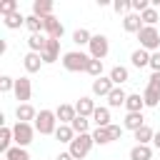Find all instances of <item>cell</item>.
<instances>
[{
	"instance_id": "cell-10",
	"label": "cell",
	"mask_w": 160,
	"mask_h": 160,
	"mask_svg": "<svg viewBox=\"0 0 160 160\" xmlns=\"http://www.w3.org/2000/svg\"><path fill=\"white\" fill-rule=\"evenodd\" d=\"M55 115H58V122H60V125H70V122L78 118V110H75V105H68V102H62V105H58Z\"/></svg>"
},
{
	"instance_id": "cell-7",
	"label": "cell",
	"mask_w": 160,
	"mask_h": 160,
	"mask_svg": "<svg viewBox=\"0 0 160 160\" xmlns=\"http://www.w3.org/2000/svg\"><path fill=\"white\" fill-rule=\"evenodd\" d=\"M112 90H115V82L110 80V75H108V78L102 75V78H95V80H92V95L108 98V95H110Z\"/></svg>"
},
{
	"instance_id": "cell-29",
	"label": "cell",
	"mask_w": 160,
	"mask_h": 160,
	"mask_svg": "<svg viewBox=\"0 0 160 160\" xmlns=\"http://www.w3.org/2000/svg\"><path fill=\"white\" fill-rule=\"evenodd\" d=\"M55 138L60 140V142H72L75 140V130L70 128V125H58V130H55Z\"/></svg>"
},
{
	"instance_id": "cell-20",
	"label": "cell",
	"mask_w": 160,
	"mask_h": 160,
	"mask_svg": "<svg viewBox=\"0 0 160 160\" xmlns=\"http://www.w3.org/2000/svg\"><path fill=\"white\" fill-rule=\"evenodd\" d=\"M92 122H95L98 128H108V125H112V122H110V108H95V112H92Z\"/></svg>"
},
{
	"instance_id": "cell-44",
	"label": "cell",
	"mask_w": 160,
	"mask_h": 160,
	"mask_svg": "<svg viewBox=\"0 0 160 160\" xmlns=\"http://www.w3.org/2000/svg\"><path fill=\"white\" fill-rule=\"evenodd\" d=\"M152 145L160 150V132H155V138H152Z\"/></svg>"
},
{
	"instance_id": "cell-17",
	"label": "cell",
	"mask_w": 160,
	"mask_h": 160,
	"mask_svg": "<svg viewBox=\"0 0 160 160\" xmlns=\"http://www.w3.org/2000/svg\"><path fill=\"white\" fill-rule=\"evenodd\" d=\"M22 65H25L28 72H38L40 65H42V55H40V52H28V55L22 58Z\"/></svg>"
},
{
	"instance_id": "cell-5",
	"label": "cell",
	"mask_w": 160,
	"mask_h": 160,
	"mask_svg": "<svg viewBox=\"0 0 160 160\" xmlns=\"http://www.w3.org/2000/svg\"><path fill=\"white\" fill-rule=\"evenodd\" d=\"M32 135H35V130H32L30 122H15L12 125V138H15L18 148H28L32 142Z\"/></svg>"
},
{
	"instance_id": "cell-11",
	"label": "cell",
	"mask_w": 160,
	"mask_h": 160,
	"mask_svg": "<svg viewBox=\"0 0 160 160\" xmlns=\"http://www.w3.org/2000/svg\"><path fill=\"white\" fill-rule=\"evenodd\" d=\"M122 28H125V32H140L145 25H142V18L138 12H128L122 18Z\"/></svg>"
},
{
	"instance_id": "cell-21",
	"label": "cell",
	"mask_w": 160,
	"mask_h": 160,
	"mask_svg": "<svg viewBox=\"0 0 160 160\" xmlns=\"http://www.w3.org/2000/svg\"><path fill=\"white\" fill-rule=\"evenodd\" d=\"M25 28L30 30V35H35V32H45V20L38 18V15H28V18H25Z\"/></svg>"
},
{
	"instance_id": "cell-42",
	"label": "cell",
	"mask_w": 160,
	"mask_h": 160,
	"mask_svg": "<svg viewBox=\"0 0 160 160\" xmlns=\"http://www.w3.org/2000/svg\"><path fill=\"white\" fill-rule=\"evenodd\" d=\"M148 85H150V88H160V72H152L150 80H148Z\"/></svg>"
},
{
	"instance_id": "cell-19",
	"label": "cell",
	"mask_w": 160,
	"mask_h": 160,
	"mask_svg": "<svg viewBox=\"0 0 160 160\" xmlns=\"http://www.w3.org/2000/svg\"><path fill=\"white\" fill-rule=\"evenodd\" d=\"M125 108H128V112H142V108H145V100H142V95H140V92H132V95H128V100H125Z\"/></svg>"
},
{
	"instance_id": "cell-41",
	"label": "cell",
	"mask_w": 160,
	"mask_h": 160,
	"mask_svg": "<svg viewBox=\"0 0 160 160\" xmlns=\"http://www.w3.org/2000/svg\"><path fill=\"white\" fill-rule=\"evenodd\" d=\"M110 128V132H112V140H120L122 138V128L120 125H108Z\"/></svg>"
},
{
	"instance_id": "cell-38",
	"label": "cell",
	"mask_w": 160,
	"mask_h": 160,
	"mask_svg": "<svg viewBox=\"0 0 160 160\" xmlns=\"http://www.w3.org/2000/svg\"><path fill=\"white\" fill-rule=\"evenodd\" d=\"M10 90H15V80L10 75H2L0 78V92H10Z\"/></svg>"
},
{
	"instance_id": "cell-25",
	"label": "cell",
	"mask_w": 160,
	"mask_h": 160,
	"mask_svg": "<svg viewBox=\"0 0 160 160\" xmlns=\"http://www.w3.org/2000/svg\"><path fill=\"white\" fill-rule=\"evenodd\" d=\"M125 100H128V92H125L122 88H115V90L108 95V105H110V108H120V105H125Z\"/></svg>"
},
{
	"instance_id": "cell-43",
	"label": "cell",
	"mask_w": 160,
	"mask_h": 160,
	"mask_svg": "<svg viewBox=\"0 0 160 160\" xmlns=\"http://www.w3.org/2000/svg\"><path fill=\"white\" fill-rule=\"evenodd\" d=\"M55 160H75V158H72V155H70V152H60V155H58V158H55Z\"/></svg>"
},
{
	"instance_id": "cell-6",
	"label": "cell",
	"mask_w": 160,
	"mask_h": 160,
	"mask_svg": "<svg viewBox=\"0 0 160 160\" xmlns=\"http://www.w3.org/2000/svg\"><path fill=\"white\" fill-rule=\"evenodd\" d=\"M90 58L92 60H102L108 52H110V42H108V38L105 35H92V40H90Z\"/></svg>"
},
{
	"instance_id": "cell-40",
	"label": "cell",
	"mask_w": 160,
	"mask_h": 160,
	"mask_svg": "<svg viewBox=\"0 0 160 160\" xmlns=\"http://www.w3.org/2000/svg\"><path fill=\"white\" fill-rule=\"evenodd\" d=\"M150 68H152V72H160V50L150 52Z\"/></svg>"
},
{
	"instance_id": "cell-3",
	"label": "cell",
	"mask_w": 160,
	"mask_h": 160,
	"mask_svg": "<svg viewBox=\"0 0 160 160\" xmlns=\"http://www.w3.org/2000/svg\"><path fill=\"white\" fill-rule=\"evenodd\" d=\"M95 145V140H92V132H85V135H75V140L70 142V155L75 158V160H82L88 152H90V148Z\"/></svg>"
},
{
	"instance_id": "cell-2",
	"label": "cell",
	"mask_w": 160,
	"mask_h": 160,
	"mask_svg": "<svg viewBox=\"0 0 160 160\" xmlns=\"http://www.w3.org/2000/svg\"><path fill=\"white\" fill-rule=\"evenodd\" d=\"M35 130L40 135H55V130H58V115H55V110H40L38 118H35Z\"/></svg>"
},
{
	"instance_id": "cell-9",
	"label": "cell",
	"mask_w": 160,
	"mask_h": 160,
	"mask_svg": "<svg viewBox=\"0 0 160 160\" xmlns=\"http://www.w3.org/2000/svg\"><path fill=\"white\" fill-rule=\"evenodd\" d=\"M30 95H32L30 80H28V78H18V80H15V98L20 100V105H25V102L30 100Z\"/></svg>"
},
{
	"instance_id": "cell-18",
	"label": "cell",
	"mask_w": 160,
	"mask_h": 160,
	"mask_svg": "<svg viewBox=\"0 0 160 160\" xmlns=\"http://www.w3.org/2000/svg\"><path fill=\"white\" fill-rule=\"evenodd\" d=\"M32 15H38V18H50V15H52V2H50V0H35V2H32Z\"/></svg>"
},
{
	"instance_id": "cell-1",
	"label": "cell",
	"mask_w": 160,
	"mask_h": 160,
	"mask_svg": "<svg viewBox=\"0 0 160 160\" xmlns=\"http://www.w3.org/2000/svg\"><path fill=\"white\" fill-rule=\"evenodd\" d=\"M90 60L92 58L85 55V52H80V50H70V52L62 55V68L68 72H85L88 65H90Z\"/></svg>"
},
{
	"instance_id": "cell-15",
	"label": "cell",
	"mask_w": 160,
	"mask_h": 160,
	"mask_svg": "<svg viewBox=\"0 0 160 160\" xmlns=\"http://www.w3.org/2000/svg\"><path fill=\"white\" fill-rule=\"evenodd\" d=\"M15 118H18V122H30V120L38 118V112H35V108L30 102H25V105H18L15 108Z\"/></svg>"
},
{
	"instance_id": "cell-26",
	"label": "cell",
	"mask_w": 160,
	"mask_h": 160,
	"mask_svg": "<svg viewBox=\"0 0 160 160\" xmlns=\"http://www.w3.org/2000/svg\"><path fill=\"white\" fill-rule=\"evenodd\" d=\"M92 140H95V145H108V142H112L110 128H95V130H92Z\"/></svg>"
},
{
	"instance_id": "cell-13",
	"label": "cell",
	"mask_w": 160,
	"mask_h": 160,
	"mask_svg": "<svg viewBox=\"0 0 160 160\" xmlns=\"http://www.w3.org/2000/svg\"><path fill=\"white\" fill-rule=\"evenodd\" d=\"M60 58V40H48V48L42 50V62H55Z\"/></svg>"
},
{
	"instance_id": "cell-34",
	"label": "cell",
	"mask_w": 160,
	"mask_h": 160,
	"mask_svg": "<svg viewBox=\"0 0 160 160\" xmlns=\"http://www.w3.org/2000/svg\"><path fill=\"white\" fill-rule=\"evenodd\" d=\"M5 160H30V155H28V150L25 148H10L8 152H5Z\"/></svg>"
},
{
	"instance_id": "cell-14",
	"label": "cell",
	"mask_w": 160,
	"mask_h": 160,
	"mask_svg": "<svg viewBox=\"0 0 160 160\" xmlns=\"http://www.w3.org/2000/svg\"><path fill=\"white\" fill-rule=\"evenodd\" d=\"M75 110H78L80 118H92V112H95V102H92L88 95H82V98L75 102Z\"/></svg>"
},
{
	"instance_id": "cell-32",
	"label": "cell",
	"mask_w": 160,
	"mask_h": 160,
	"mask_svg": "<svg viewBox=\"0 0 160 160\" xmlns=\"http://www.w3.org/2000/svg\"><path fill=\"white\" fill-rule=\"evenodd\" d=\"M90 40H92V35H90V30H85V28H78V30L72 32V42H78V45H90Z\"/></svg>"
},
{
	"instance_id": "cell-31",
	"label": "cell",
	"mask_w": 160,
	"mask_h": 160,
	"mask_svg": "<svg viewBox=\"0 0 160 160\" xmlns=\"http://www.w3.org/2000/svg\"><path fill=\"white\" fill-rule=\"evenodd\" d=\"M2 22H5L8 30H18L20 25H25V18H22V12H12V15H8Z\"/></svg>"
},
{
	"instance_id": "cell-24",
	"label": "cell",
	"mask_w": 160,
	"mask_h": 160,
	"mask_svg": "<svg viewBox=\"0 0 160 160\" xmlns=\"http://www.w3.org/2000/svg\"><path fill=\"white\" fill-rule=\"evenodd\" d=\"M130 62H132L135 68H145V65H150V52L142 50V48H138V50L130 55Z\"/></svg>"
},
{
	"instance_id": "cell-12",
	"label": "cell",
	"mask_w": 160,
	"mask_h": 160,
	"mask_svg": "<svg viewBox=\"0 0 160 160\" xmlns=\"http://www.w3.org/2000/svg\"><path fill=\"white\" fill-rule=\"evenodd\" d=\"M48 35H42V32H35V35H30L28 38V48H30V52H40L42 55V50L48 48Z\"/></svg>"
},
{
	"instance_id": "cell-8",
	"label": "cell",
	"mask_w": 160,
	"mask_h": 160,
	"mask_svg": "<svg viewBox=\"0 0 160 160\" xmlns=\"http://www.w3.org/2000/svg\"><path fill=\"white\" fill-rule=\"evenodd\" d=\"M42 20H45V35H48V38H52V40H60V38H62V32H65L62 22H60L55 15H50V18H42Z\"/></svg>"
},
{
	"instance_id": "cell-30",
	"label": "cell",
	"mask_w": 160,
	"mask_h": 160,
	"mask_svg": "<svg viewBox=\"0 0 160 160\" xmlns=\"http://www.w3.org/2000/svg\"><path fill=\"white\" fill-rule=\"evenodd\" d=\"M152 138H155V132H152L150 125H142L140 130H135V140H138V145H148Z\"/></svg>"
},
{
	"instance_id": "cell-16",
	"label": "cell",
	"mask_w": 160,
	"mask_h": 160,
	"mask_svg": "<svg viewBox=\"0 0 160 160\" xmlns=\"http://www.w3.org/2000/svg\"><path fill=\"white\" fill-rule=\"evenodd\" d=\"M145 125V118H142V112H128L125 115V120H122V128H128V130H140Z\"/></svg>"
},
{
	"instance_id": "cell-27",
	"label": "cell",
	"mask_w": 160,
	"mask_h": 160,
	"mask_svg": "<svg viewBox=\"0 0 160 160\" xmlns=\"http://www.w3.org/2000/svg\"><path fill=\"white\" fill-rule=\"evenodd\" d=\"M142 100H145V105L148 108H158V102H160V88H145V92H142Z\"/></svg>"
},
{
	"instance_id": "cell-23",
	"label": "cell",
	"mask_w": 160,
	"mask_h": 160,
	"mask_svg": "<svg viewBox=\"0 0 160 160\" xmlns=\"http://www.w3.org/2000/svg\"><path fill=\"white\" fill-rule=\"evenodd\" d=\"M10 142H15V138H12V128L2 125V128H0V152H2V155L10 150Z\"/></svg>"
},
{
	"instance_id": "cell-33",
	"label": "cell",
	"mask_w": 160,
	"mask_h": 160,
	"mask_svg": "<svg viewBox=\"0 0 160 160\" xmlns=\"http://www.w3.org/2000/svg\"><path fill=\"white\" fill-rule=\"evenodd\" d=\"M70 128L75 130V135H85V132H88V128H90V120H88V118H80V115H78V118H75V120L70 122Z\"/></svg>"
},
{
	"instance_id": "cell-35",
	"label": "cell",
	"mask_w": 160,
	"mask_h": 160,
	"mask_svg": "<svg viewBox=\"0 0 160 160\" xmlns=\"http://www.w3.org/2000/svg\"><path fill=\"white\" fill-rule=\"evenodd\" d=\"M140 18H142V25H150V28H155V22L160 20V15H158V10H155L152 5H150V8L140 15Z\"/></svg>"
},
{
	"instance_id": "cell-22",
	"label": "cell",
	"mask_w": 160,
	"mask_h": 160,
	"mask_svg": "<svg viewBox=\"0 0 160 160\" xmlns=\"http://www.w3.org/2000/svg\"><path fill=\"white\" fill-rule=\"evenodd\" d=\"M128 78H130V72H128V68H122V65H115V68L110 70V80L115 82V88H120L122 82H128Z\"/></svg>"
},
{
	"instance_id": "cell-4",
	"label": "cell",
	"mask_w": 160,
	"mask_h": 160,
	"mask_svg": "<svg viewBox=\"0 0 160 160\" xmlns=\"http://www.w3.org/2000/svg\"><path fill=\"white\" fill-rule=\"evenodd\" d=\"M138 40H140V48L148 50V52H158V48H160V32H158V28L145 25L138 32Z\"/></svg>"
},
{
	"instance_id": "cell-28",
	"label": "cell",
	"mask_w": 160,
	"mask_h": 160,
	"mask_svg": "<svg viewBox=\"0 0 160 160\" xmlns=\"http://www.w3.org/2000/svg\"><path fill=\"white\" fill-rule=\"evenodd\" d=\"M152 158V148L150 145H135L130 150V160H150Z\"/></svg>"
},
{
	"instance_id": "cell-36",
	"label": "cell",
	"mask_w": 160,
	"mask_h": 160,
	"mask_svg": "<svg viewBox=\"0 0 160 160\" xmlns=\"http://www.w3.org/2000/svg\"><path fill=\"white\" fill-rule=\"evenodd\" d=\"M12 12H18V0H2V2H0V15L8 18V15H12Z\"/></svg>"
},
{
	"instance_id": "cell-39",
	"label": "cell",
	"mask_w": 160,
	"mask_h": 160,
	"mask_svg": "<svg viewBox=\"0 0 160 160\" xmlns=\"http://www.w3.org/2000/svg\"><path fill=\"white\" fill-rule=\"evenodd\" d=\"M112 8H115V12H128V10H132L130 0H115V2H112Z\"/></svg>"
},
{
	"instance_id": "cell-37",
	"label": "cell",
	"mask_w": 160,
	"mask_h": 160,
	"mask_svg": "<svg viewBox=\"0 0 160 160\" xmlns=\"http://www.w3.org/2000/svg\"><path fill=\"white\" fill-rule=\"evenodd\" d=\"M85 72L92 75V78H102V60H90V65H88Z\"/></svg>"
}]
</instances>
